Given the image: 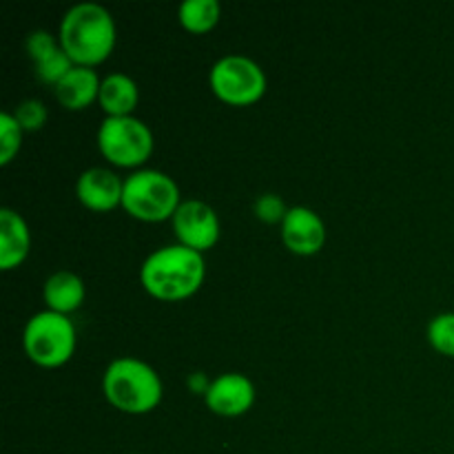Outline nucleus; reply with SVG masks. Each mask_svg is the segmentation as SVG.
I'll use <instances>...</instances> for the list:
<instances>
[{"label": "nucleus", "mask_w": 454, "mask_h": 454, "mask_svg": "<svg viewBox=\"0 0 454 454\" xmlns=\"http://www.w3.org/2000/svg\"><path fill=\"white\" fill-rule=\"evenodd\" d=\"M207 278L204 253L184 244L155 248L140 266V282L160 301H182L195 295Z\"/></svg>", "instance_id": "f257e3e1"}, {"label": "nucleus", "mask_w": 454, "mask_h": 454, "mask_svg": "<svg viewBox=\"0 0 454 454\" xmlns=\"http://www.w3.org/2000/svg\"><path fill=\"white\" fill-rule=\"evenodd\" d=\"M58 40L74 65L96 67L114 53L118 27L105 4L84 0L67 9Z\"/></svg>", "instance_id": "f03ea898"}, {"label": "nucleus", "mask_w": 454, "mask_h": 454, "mask_svg": "<svg viewBox=\"0 0 454 454\" xmlns=\"http://www.w3.org/2000/svg\"><path fill=\"white\" fill-rule=\"evenodd\" d=\"M106 402L127 415H146L162 402L164 386L158 371L137 357H118L102 375Z\"/></svg>", "instance_id": "7ed1b4c3"}, {"label": "nucleus", "mask_w": 454, "mask_h": 454, "mask_svg": "<svg viewBox=\"0 0 454 454\" xmlns=\"http://www.w3.org/2000/svg\"><path fill=\"white\" fill-rule=\"evenodd\" d=\"M182 204L180 186L158 168H137L124 177L122 208L140 222L171 220Z\"/></svg>", "instance_id": "20e7f679"}, {"label": "nucleus", "mask_w": 454, "mask_h": 454, "mask_svg": "<svg viewBox=\"0 0 454 454\" xmlns=\"http://www.w3.org/2000/svg\"><path fill=\"white\" fill-rule=\"evenodd\" d=\"M75 326L69 315L40 310L31 315L22 331L27 357L43 368L65 366L75 353Z\"/></svg>", "instance_id": "39448f33"}, {"label": "nucleus", "mask_w": 454, "mask_h": 454, "mask_svg": "<svg viewBox=\"0 0 454 454\" xmlns=\"http://www.w3.org/2000/svg\"><path fill=\"white\" fill-rule=\"evenodd\" d=\"M98 149L115 167L137 171L153 153V131L136 115H105L98 127Z\"/></svg>", "instance_id": "423d86ee"}, {"label": "nucleus", "mask_w": 454, "mask_h": 454, "mask_svg": "<svg viewBox=\"0 0 454 454\" xmlns=\"http://www.w3.org/2000/svg\"><path fill=\"white\" fill-rule=\"evenodd\" d=\"M208 84L222 102L231 106H248L262 100L269 87L264 69L242 53L222 56L208 71Z\"/></svg>", "instance_id": "0eeeda50"}, {"label": "nucleus", "mask_w": 454, "mask_h": 454, "mask_svg": "<svg viewBox=\"0 0 454 454\" xmlns=\"http://www.w3.org/2000/svg\"><path fill=\"white\" fill-rule=\"evenodd\" d=\"M171 224L177 244H184L193 251H208L220 239V217L215 208L202 200H182L180 208L171 217Z\"/></svg>", "instance_id": "6e6552de"}, {"label": "nucleus", "mask_w": 454, "mask_h": 454, "mask_svg": "<svg viewBox=\"0 0 454 454\" xmlns=\"http://www.w3.org/2000/svg\"><path fill=\"white\" fill-rule=\"evenodd\" d=\"M204 403L220 417H239L255 403V386L242 372H222L211 381Z\"/></svg>", "instance_id": "1a4fd4ad"}, {"label": "nucleus", "mask_w": 454, "mask_h": 454, "mask_svg": "<svg viewBox=\"0 0 454 454\" xmlns=\"http://www.w3.org/2000/svg\"><path fill=\"white\" fill-rule=\"evenodd\" d=\"M282 242L295 255H315L326 244V224L313 208L291 207L282 222Z\"/></svg>", "instance_id": "9d476101"}, {"label": "nucleus", "mask_w": 454, "mask_h": 454, "mask_svg": "<svg viewBox=\"0 0 454 454\" xmlns=\"http://www.w3.org/2000/svg\"><path fill=\"white\" fill-rule=\"evenodd\" d=\"M124 180L105 167H91L80 173L75 182V195L89 211L106 213L115 207H122Z\"/></svg>", "instance_id": "9b49d317"}, {"label": "nucleus", "mask_w": 454, "mask_h": 454, "mask_svg": "<svg viewBox=\"0 0 454 454\" xmlns=\"http://www.w3.org/2000/svg\"><path fill=\"white\" fill-rule=\"evenodd\" d=\"M31 248V231L25 217L13 208H0V269H18Z\"/></svg>", "instance_id": "f8f14e48"}, {"label": "nucleus", "mask_w": 454, "mask_h": 454, "mask_svg": "<svg viewBox=\"0 0 454 454\" xmlns=\"http://www.w3.org/2000/svg\"><path fill=\"white\" fill-rule=\"evenodd\" d=\"M102 78L93 67H80L75 65L60 82L53 87L56 100L60 102L65 109L69 111H82L87 109L91 102L98 100L100 96Z\"/></svg>", "instance_id": "ddd939ff"}, {"label": "nucleus", "mask_w": 454, "mask_h": 454, "mask_svg": "<svg viewBox=\"0 0 454 454\" xmlns=\"http://www.w3.org/2000/svg\"><path fill=\"white\" fill-rule=\"evenodd\" d=\"M43 297L49 310L69 315L82 306L84 297H87V288H84L80 275L71 273V270H56L44 282Z\"/></svg>", "instance_id": "4468645a"}, {"label": "nucleus", "mask_w": 454, "mask_h": 454, "mask_svg": "<svg viewBox=\"0 0 454 454\" xmlns=\"http://www.w3.org/2000/svg\"><path fill=\"white\" fill-rule=\"evenodd\" d=\"M105 115L118 118V115H133L137 102H140V89L131 75L122 71H114L102 78L100 96H98Z\"/></svg>", "instance_id": "2eb2a0df"}, {"label": "nucleus", "mask_w": 454, "mask_h": 454, "mask_svg": "<svg viewBox=\"0 0 454 454\" xmlns=\"http://www.w3.org/2000/svg\"><path fill=\"white\" fill-rule=\"evenodd\" d=\"M222 4L220 0H184L177 7L180 25L191 34H207L220 22Z\"/></svg>", "instance_id": "dca6fc26"}, {"label": "nucleus", "mask_w": 454, "mask_h": 454, "mask_svg": "<svg viewBox=\"0 0 454 454\" xmlns=\"http://www.w3.org/2000/svg\"><path fill=\"white\" fill-rule=\"evenodd\" d=\"M22 127L18 124L13 111H3L0 114V164L7 167L18 155L22 146Z\"/></svg>", "instance_id": "f3484780"}, {"label": "nucleus", "mask_w": 454, "mask_h": 454, "mask_svg": "<svg viewBox=\"0 0 454 454\" xmlns=\"http://www.w3.org/2000/svg\"><path fill=\"white\" fill-rule=\"evenodd\" d=\"M428 341L437 353L454 357V313H439L428 322Z\"/></svg>", "instance_id": "a211bd4d"}, {"label": "nucleus", "mask_w": 454, "mask_h": 454, "mask_svg": "<svg viewBox=\"0 0 454 454\" xmlns=\"http://www.w3.org/2000/svg\"><path fill=\"white\" fill-rule=\"evenodd\" d=\"M13 115H16L22 131H40V129L47 124L49 111L43 100H38V98H29V100H22L20 105L16 106Z\"/></svg>", "instance_id": "6ab92c4d"}, {"label": "nucleus", "mask_w": 454, "mask_h": 454, "mask_svg": "<svg viewBox=\"0 0 454 454\" xmlns=\"http://www.w3.org/2000/svg\"><path fill=\"white\" fill-rule=\"evenodd\" d=\"M25 49L29 53L31 62L38 65L44 58L51 56L56 49H60V40L53 38V34H49L47 29H34L25 40Z\"/></svg>", "instance_id": "aec40b11"}, {"label": "nucleus", "mask_w": 454, "mask_h": 454, "mask_svg": "<svg viewBox=\"0 0 454 454\" xmlns=\"http://www.w3.org/2000/svg\"><path fill=\"white\" fill-rule=\"evenodd\" d=\"M288 207L278 193H264L255 200V215L257 220L266 222V224H282L286 217Z\"/></svg>", "instance_id": "412c9836"}, {"label": "nucleus", "mask_w": 454, "mask_h": 454, "mask_svg": "<svg viewBox=\"0 0 454 454\" xmlns=\"http://www.w3.org/2000/svg\"><path fill=\"white\" fill-rule=\"evenodd\" d=\"M211 381L208 380L207 372L198 371V372H191L189 377H186V386H189L191 393H198V395H207V390L211 388Z\"/></svg>", "instance_id": "4be33fe9"}]
</instances>
